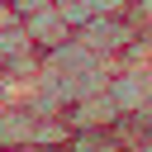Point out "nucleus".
I'll return each instance as SVG.
<instances>
[{"label":"nucleus","mask_w":152,"mask_h":152,"mask_svg":"<svg viewBox=\"0 0 152 152\" xmlns=\"http://www.w3.org/2000/svg\"><path fill=\"white\" fill-rule=\"evenodd\" d=\"M76 38H81L95 57H114V52H124V48L138 38V24H133L128 14H90V19L76 28Z\"/></svg>","instance_id":"nucleus-1"},{"label":"nucleus","mask_w":152,"mask_h":152,"mask_svg":"<svg viewBox=\"0 0 152 152\" xmlns=\"http://www.w3.org/2000/svg\"><path fill=\"white\" fill-rule=\"evenodd\" d=\"M104 95L114 100V109L119 114H138L142 104H152V71L142 66H133V71H114L109 81H104Z\"/></svg>","instance_id":"nucleus-2"},{"label":"nucleus","mask_w":152,"mask_h":152,"mask_svg":"<svg viewBox=\"0 0 152 152\" xmlns=\"http://www.w3.org/2000/svg\"><path fill=\"white\" fill-rule=\"evenodd\" d=\"M19 28H24V38H28L38 52H48V48H57V43H66V38H71V28H66V24H62V14L52 10V0H48L43 10L24 14V19H19Z\"/></svg>","instance_id":"nucleus-3"},{"label":"nucleus","mask_w":152,"mask_h":152,"mask_svg":"<svg viewBox=\"0 0 152 152\" xmlns=\"http://www.w3.org/2000/svg\"><path fill=\"white\" fill-rule=\"evenodd\" d=\"M38 119H43V114H33L28 104H5V109H0V152L28 147V142L38 138Z\"/></svg>","instance_id":"nucleus-4"},{"label":"nucleus","mask_w":152,"mask_h":152,"mask_svg":"<svg viewBox=\"0 0 152 152\" xmlns=\"http://www.w3.org/2000/svg\"><path fill=\"white\" fill-rule=\"evenodd\" d=\"M90 14H128V0H86Z\"/></svg>","instance_id":"nucleus-5"},{"label":"nucleus","mask_w":152,"mask_h":152,"mask_svg":"<svg viewBox=\"0 0 152 152\" xmlns=\"http://www.w3.org/2000/svg\"><path fill=\"white\" fill-rule=\"evenodd\" d=\"M128 152H152V138H138V147H128Z\"/></svg>","instance_id":"nucleus-6"}]
</instances>
